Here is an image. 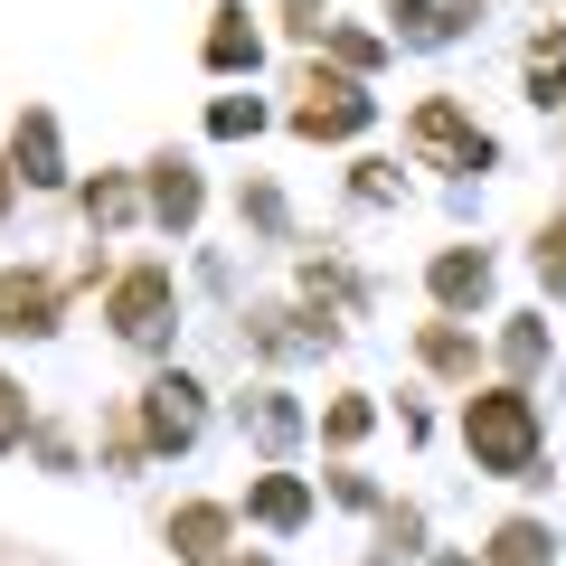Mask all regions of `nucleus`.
Wrapping results in <instances>:
<instances>
[{
    "instance_id": "1",
    "label": "nucleus",
    "mask_w": 566,
    "mask_h": 566,
    "mask_svg": "<svg viewBox=\"0 0 566 566\" xmlns=\"http://www.w3.org/2000/svg\"><path fill=\"white\" fill-rule=\"evenodd\" d=\"M472 453H482L491 472H528V453H538V416H528L520 387L472 397Z\"/></svg>"
},
{
    "instance_id": "2",
    "label": "nucleus",
    "mask_w": 566,
    "mask_h": 566,
    "mask_svg": "<svg viewBox=\"0 0 566 566\" xmlns=\"http://www.w3.org/2000/svg\"><path fill=\"white\" fill-rule=\"evenodd\" d=\"M161 322H170V274H133L114 293V331L123 340H161Z\"/></svg>"
},
{
    "instance_id": "3",
    "label": "nucleus",
    "mask_w": 566,
    "mask_h": 566,
    "mask_svg": "<svg viewBox=\"0 0 566 566\" xmlns=\"http://www.w3.org/2000/svg\"><path fill=\"white\" fill-rule=\"evenodd\" d=\"M416 151H434V161H482V133H463V114H453V104H424L416 114Z\"/></svg>"
},
{
    "instance_id": "4",
    "label": "nucleus",
    "mask_w": 566,
    "mask_h": 566,
    "mask_svg": "<svg viewBox=\"0 0 566 566\" xmlns=\"http://www.w3.org/2000/svg\"><path fill=\"white\" fill-rule=\"evenodd\" d=\"M151 434H161V444H189V434H199V387L189 378L151 387Z\"/></svg>"
},
{
    "instance_id": "5",
    "label": "nucleus",
    "mask_w": 566,
    "mask_h": 566,
    "mask_svg": "<svg viewBox=\"0 0 566 566\" xmlns=\"http://www.w3.org/2000/svg\"><path fill=\"white\" fill-rule=\"evenodd\" d=\"M368 104L349 95V85H312V104H303V133H349Z\"/></svg>"
},
{
    "instance_id": "6",
    "label": "nucleus",
    "mask_w": 566,
    "mask_h": 566,
    "mask_svg": "<svg viewBox=\"0 0 566 566\" xmlns=\"http://www.w3.org/2000/svg\"><path fill=\"white\" fill-rule=\"evenodd\" d=\"M48 283H0V331H48Z\"/></svg>"
},
{
    "instance_id": "7",
    "label": "nucleus",
    "mask_w": 566,
    "mask_h": 566,
    "mask_svg": "<svg viewBox=\"0 0 566 566\" xmlns=\"http://www.w3.org/2000/svg\"><path fill=\"white\" fill-rule=\"evenodd\" d=\"M491 566H547V528L538 520H510L501 538H491Z\"/></svg>"
},
{
    "instance_id": "8",
    "label": "nucleus",
    "mask_w": 566,
    "mask_h": 566,
    "mask_svg": "<svg viewBox=\"0 0 566 566\" xmlns=\"http://www.w3.org/2000/svg\"><path fill=\"white\" fill-rule=\"evenodd\" d=\"M170 538H180V557H218L227 510H180V520H170Z\"/></svg>"
},
{
    "instance_id": "9",
    "label": "nucleus",
    "mask_w": 566,
    "mask_h": 566,
    "mask_svg": "<svg viewBox=\"0 0 566 566\" xmlns=\"http://www.w3.org/2000/svg\"><path fill=\"white\" fill-rule=\"evenodd\" d=\"M208 66H255V29H245V10H227L218 39H208Z\"/></svg>"
},
{
    "instance_id": "10",
    "label": "nucleus",
    "mask_w": 566,
    "mask_h": 566,
    "mask_svg": "<svg viewBox=\"0 0 566 566\" xmlns=\"http://www.w3.org/2000/svg\"><path fill=\"white\" fill-rule=\"evenodd\" d=\"M482 283H491L482 255H444V264H434V293H444V303H463V293H482Z\"/></svg>"
},
{
    "instance_id": "11",
    "label": "nucleus",
    "mask_w": 566,
    "mask_h": 566,
    "mask_svg": "<svg viewBox=\"0 0 566 566\" xmlns=\"http://www.w3.org/2000/svg\"><path fill=\"white\" fill-rule=\"evenodd\" d=\"M303 510H312V501H303V482H264V491H255V520H274V528H293Z\"/></svg>"
},
{
    "instance_id": "12",
    "label": "nucleus",
    "mask_w": 566,
    "mask_h": 566,
    "mask_svg": "<svg viewBox=\"0 0 566 566\" xmlns=\"http://www.w3.org/2000/svg\"><path fill=\"white\" fill-rule=\"evenodd\" d=\"M151 199H161V218H189V208H199V189H189V170H161V180H151Z\"/></svg>"
},
{
    "instance_id": "13",
    "label": "nucleus",
    "mask_w": 566,
    "mask_h": 566,
    "mask_svg": "<svg viewBox=\"0 0 566 566\" xmlns=\"http://www.w3.org/2000/svg\"><path fill=\"white\" fill-rule=\"evenodd\" d=\"M20 424H29V406H20V387L0 378V444H20Z\"/></svg>"
},
{
    "instance_id": "14",
    "label": "nucleus",
    "mask_w": 566,
    "mask_h": 566,
    "mask_svg": "<svg viewBox=\"0 0 566 566\" xmlns=\"http://www.w3.org/2000/svg\"><path fill=\"white\" fill-rule=\"evenodd\" d=\"M0 208H10V180H0Z\"/></svg>"
},
{
    "instance_id": "15",
    "label": "nucleus",
    "mask_w": 566,
    "mask_h": 566,
    "mask_svg": "<svg viewBox=\"0 0 566 566\" xmlns=\"http://www.w3.org/2000/svg\"><path fill=\"white\" fill-rule=\"evenodd\" d=\"M444 566H472V557H444Z\"/></svg>"
}]
</instances>
